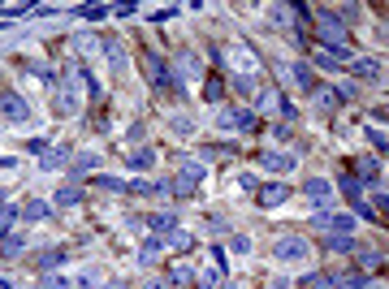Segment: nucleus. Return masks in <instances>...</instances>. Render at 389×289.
Segmentation results:
<instances>
[{"instance_id": "nucleus-31", "label": "nucleus", "mask_w": 389, "mask_h": 289, "mask_svg": "<svg viewBox=\"0 0 389 289\" xmlns=\"http://www.w3.org/2000/svg\"><path fill=\"white\" fill-rule=\"evenodd\" d=\"M186 246H191V233H186V229L165 233V251H186Z\"/></svg>"}, {"instance_id": "nucleus-32", "label": "nucleus", "mask_w": 389, "mask_h": 289, "mask_svg": "<svg viewBox=\"0 0 389 289\" xmlns=\"http://www.w3.org/2000/svg\"><path fill=\"white\" fill-rule=\"evenodd\" d=\"M0 251H5V259H18L26 251V238H22V233H9V238L0 242Z\"/></svg>"}, {"instance_id": "nucleus-38", "label": "nucleus", "mask_w": 389, "mask_h": 289, "mask_svg": "<svg viewBox=\"0 0 389 289\" xmlns=\"http://www.w3.org/2000/svg\"><path fill=\"white\" fill-rule=\"evenodd\" d=\"M78 17H87V22H104V17H109V9H104V5H83V9H78Z\"/></svg>"}, {"instance_id": "nucleus-8", "label": "nucleus", "mask_w": 389, "mask_h": 289, "mask_svg": "<svg viewBox=\"0 0 389 289\" xmlns=\"http://www.w3.org/2000/svg\"><path fill=\"white\" fill-rule=\"evenodd\" d=\"M104 57H109L113 83H125V78H130V57H125V43H121V39H104Z\"/></svg>"}, {"instance_id": "nucleus-2", "label": "nucleus", "mask_w": 389, "mask_h": 289, "mask_svg": "<svg viewBox=\"0 0 389 289\" xmlns=\"http://www.w3.org/2000/svg\"><path fill=\"white\" fill-rule=\"evenodd\" d=\"M273 259L285 264V268H299V264L311 259V246H307V238H299V233H285V238L273 242Z\"/></svg>"}, {"instance_id": "nucleus-25", "label": "nucleus", "mask_w": 389, "mask_h": 289, "mask_svg": "<svg viewBox=\"0 0 389 289\" xmlns=\"http://www.w3.org/2000/svg\"><path fill=\"white\" fill-rule=\"evenodd\" d=\"M329 285H333V289H368V276H363V272H346V276H333V272H329Z\"/></svg>"}, {"instance_id": "nucleus-13", "label": "nucleus", "mask_w": 389, "mask_h": 289, "mask_svg": "<svg viewBox=\"0 0 389 289\" xmlns=\"http://www.w3.org/2000/svg\"><path fill=\"white\" fill-rule=\"evenodd\" d=\"M290 195H294V190L285 186V181H268V186H259V190H255V203H259V207H281Z\"/></svg>"}, {"instance_id": "nucleus-26", "label": "nucleus", "mask_w": 389, "mask_h": 289, "mask_svg": "<svg viewBox=\"0 0 389 289\" xmlns=\"http://www.w3.org/2000/svg\"><path fill=\"white\" fill-rule=\"evenodd\" d=\"M238 113H243V108H225V104H221V108H217V129L238 134Z\"/></svg>"}, {"instance_id": "nucleus-12", "label": "nucleus", "mask_w": 389, "mask_h": 289, "mask_svg": "<svg viewBox=\"0 0 389 289\" xmlns=\"http://www.w3.org/2000/svg\"><path fill=\"white\" fill-rule=\"evenodd\" d=\"M290 78H294V87H299L303 95H316V91H320V83H316V69H311V61H303V57L290 65Z\"/></svg>"}, {"instance_id": "nucleus-28", "label": "nucleus", "mask_w": 389, "mask_h": 289, "mask_svg": "<svg viewBox=\"0 0 389 289\" xmlns=\"http://www.w3.org/2000/svg\"><path fill=\"white\" fill-rule=\"evenodd\" d=\"M363 139H368V143L376 147V155H389V134H385V129H376V125H368V129H363Z\"/></svg>"}, {"instance_id": "nucleus-6", "label": "nucleus", "mask_w": 389, "mask_h": 289, "mask_svg": "<svg viewBox=\"0 0 389 289\" xmlns=\"http://www.w3.org/2000/svg\"><path fill=\"white\" fill-rule=\"evenodd\" d=\"M255 160H259V169H264V173L285 177V173H294V169H299L303 155H299V151H264V155H255Z\"/></svg>"}, {"instance_id": "nucleus-23", "label": "nucleus", "mask_w": 389, "mask_h": 289, "mask_svg": "<svg viewBox=\"0 0 389 289\" xmlns=\"http://www.w3.org/2000/svg\"><path fill=\"white\" fill-rule=\"evenodd\" d=\"M65 259H69V255H65L61 246H57V251H39V259H35V268H39V272L48 276L52 268H61V264H65Z\"/></svg>"}, {"instance_id": "nucleus-22", "label": "nucleus", "mask_w": 389, "mask_h": 289, "mask_svg": "<svg viewBox=\"0 0 389 289\" xmlns=\"http://www.w3.org/2000/svg\"><path fill=\"white\" fill-rule=\"evenodd\" d=\"M125 186H130V181L109 177V173H95V177H91V190H104V195H125Z\"/></svg>"}, {"instance_id": "nucleus-24", "label": "nucleus", "mask_w": 389, "mask_h": 289, "mask_svg": "<svg viewBox=\"0 0 389 289\" xmlns=\"http://www.w3.org/2000/svg\"><path fill=\"white\" fill-rule=\"evenodd\" d=\"M316 104H320V113L337 117V108H342V95H337L333 87H320V91H316Z\"/></svg>"}, {"instance_id": "nucleus-20", "label": "nucleus", "mask_w": 389, "mask_h": 289, "mask_svg": "<svg viewBox=\"0 0 389 289\" xmlns=\"http://www.w3.org/2000/svg\"><path fill=\"white\" fill-rule=\"evenodd\" d=\"M83 199H87V190H83V186H74V181H69V186H61V190H57L52 207H83Z\"/></svg>"}, {"instance_id": "nucleus-37", "label": "nucleus", "mask_w": 389, "mask_h": 289, "mask_svg": "<svg viewBox=\"0 0 389 289\" xmlns=\"http://www.w3.org/2000/svg\"><path fill=\"white\" fill-rule=\"evenodd\" d=\"M381 259H385L381 251H359V268H368V272H376V268H381Z\"/></svg>"}, {"instance_id": "nucleus-42", "label": "nucleus", "mask_w": 389, "mask_h": 289, "mask_svg": "<svg viewBox=\"0 0 389 289\" xmlns=\"http://www.w3.org/2000/svg\"><path fill=\"white\" fill-rule=\"evenodd\" d=\"M372 203H376V212H389V195L376 190V186H372Z\"/></svg>"}, {"instance_id": "nucleus-27", "label": "nucleus", "mask_w": 389, "mask_h": 289, "mask_svg": "<svg viewBox=\"0 0 389 289\" xmlns=\"http://www.w3.org/2000/svg\"><path fill=\"white\" fill-rule=\"evenodd\" d=\"M229 251L238 255V259H247V255L255 251V242H251V233H229Z\"/></svg>"}, {"instance_id": "nucleus-21", "label": "nucleus", "mask_w": 389, "mask_h": 289, "mask_svg": "<svg viewBox=\"0 0 389 289\" xmlns=\"http://www.w3.org/2000/svg\"><path fill=\"white\" fill-rule=\"evenodd\" d=\"M169 134L173 139H191L195 134V117L191 113H169Z\"/></svg>"}, {"instance_id": "nucleus-18", "label": "nucleus", "mask_w": 389, "mask_h": 289, "mask_svg": "<svg viewBox=\"0 0 389 289\" xmlns=\"http://www.w3.org/2000/svg\"><path fill=\"white\" fill-rule=\"evenodd\" d=\"M355 177H359L363 186L372 190V181L381 177V160H376V155H359V164H355Z\"/></svg>"}, {"instance_id": "nucleus-45", "label": "nucleus", "mask_w": 389, "mask_h": 289, "mask_svg": "<svg viewBox=\"0 0 389 289\" xmlns=\"http://www.w3.org/2000/svg\"><path fill=\"white\" fill-rule=\"evenodd\" d=\"M221 289H238V285H233V281H221Z\"/></svg>"}, {"instance_id": "nucleus-36", "label": "nucleus", "mask_w": 389, "mask_h": 289, "mask_svg": "<svg viewBox=\"0 0 389 289\" xmlns=\"http://www.w3.org/2000/svg\"><path fill=\"white\" fill-rule=\"evenodd\" d=\"M320 285H329V272H307V276H299V289H320Z\"/></svg>"}, {"instance_id": "nucleus-3", "label": "nucleus", "mask_w": 389, "mask_h": 289, "mask_svg": "<svg viewBox=\"0 0 389 289\" xmlns=\"http://www.w3.org/2000/svg\"><path fill=\"white\" fill-rule=\"evenodd\" d=\"M311 225L325 229L329 238H342V233H346V238H355V229H359V220L350 212H316V216H311Z\"/></svg>"}, {"instance_id": "nucleus-4", "label": "nucleus", "mask_w": 389, "mask_h": 289, "mask_svg": "<svg viewBox=\"0 0 389 289\" xmlns=\"http://www.w3.org/2000/svg\"><path fill=\"white\" fill-rule=\"evenodd\" d=\"M0 117H5L9 125H26V121H31V104H26L13 87H5V91H0Z\"/></svg>"}, {"instance_id": "nucleus-17", "label": "nucleus", "mask_w": 389, "mask_h": 289, "mask_svg": "<svg viewBox=\"0 0 389 289\" xmlns=\"http://www.w3.org/2000/svg\"><path fill=\"white\" fill-rule=\"evenodd\" d=\"M251 108H255V113H264V117H268L273 108L281 113V95H277V91H273V87L264 83V87H259V91H255V99H251Z\"/></svg>"}, {"instance_id": "nucleus-40", "label": "nucleus", "mask_w": 389, "mask_h": 289, "mask_svg": "<svg viewBox=\"0 0 389 289\" xmlns=\"http://www.w3.org/2000/svg\"><path fill=\"white\" fill-rule=\"evenodd\" d=\"M39 289H69V281H65V276H52V272H48V276L39 281Z\"/></svg>"}, {"instance_id": "nucleus-1", "label": "nucleus", "mask_w": 389, "mask_h": 289, "mask_svg": "<svg viewBox=\"0 0 389 289\" xmlns=\"http://www.w3.org/2000/svg\"><path fill=\"white\" fill-rule=\"evenodd\" d=\"M316 39H320V48H350L346 43V17L337 13V9H316Z\"/></svg>"}, {"instance_id": "nucleus-34", "label": "nucleus", "mask_w": 389, "mask_h": 289, "mask_svg": "<svg viewBox=\"0 0 389 289\" xmlns=\"http://www.w3.org/2000/svg\"><path fill=\"white\" fill-rule=\"evenodd\" d=\"M203 99H207V104H225V83H221V78H207Z\"/></svg>"}, {"instance_id": "nucleus-16", "label": "nucleus", "mask_w": 389, "mask_h": 289, "mask_svg": "<svg viewBox=\"0 0 389 289\" xmlns=\"http://www.w3.org/2000/svg\"><path fill=\"white\" fill-rule=\"evenodd\" d=\"M346 69H350L355 78H363V83H381V78H385V69H381V61H376V57H355Z\"/></svg>"}, {"instance_id": "nucleus-44", "label": "nucleus", "mask_w": 389, "mask_h": 289, "mask_svg": "<svg viewBox=\"0 0 389 289\" xmlns=\"http://www.w3.org/2000/svg\"><path fill=\"white\" fill-rule=\"evenodd\" d=\"M290 134H294V125H285V121H281V125H273V139H290Z\"/></svg>"}, {"instance_id": "nucleus-30", "label": "nucleus", "mask_w": 389, "mask_h": 289, "mask_svg": "<svg viewBox=\"0 0 389 289\" xmlns=\"http://www.w3.org/2000/svg\"><path fill=\"white\" fill-rule=\"evenodd\" d=\"M169 285H173V289H186V285H195V268H186V264H182V268H173V272H169Z\"/></svg>"}, {"instance_id": "nucleus-7", "label": "nucleus", "mask_w": 389, "mask_h": 289, "mask_svg": "<svg viewBox=\"0 0 389 289\" xmlns=\"http://www.w3.org/2000/svg\"><path fill=\"white\" fill-rule=\"evenodd\" d=\"M74 78V73H69ZM69 78H65V83L57 87V99H52V108H57V117H78V113H83V99H78V87L69 83Z\"/></svg>"}, {"instance_id": "nucleus-5", "label": "nucleus", "mask_w": 389, "mask_h": 289, "mask_svg": "<svg viewBox=\"0 0 389 289\" xmlns=\"http://www.w3.org/2000/svg\"><path fill=\"white\" fill-rule=\"evenodd\" d=\"M199 69H203V61H199V52H191V48H182V52H173V78H177V87H182V91L191 87V78H199Z\"/></svg>"}, {"instance_id": "nucleus-39", "label": "nucleus", "mask_w": 389, "mask_h": 289, "mask_svg": "<svg viewBox=\"0 0 389 289\" xmlns=\"http://www.w3.org/2000/svg\"><path fill=\"white\" fill-rule=\"evenodd\" d=\"M143 139H147V125H143V121H135V125L125 129V143H135V147H143Z\"/></svg>"}, {"instance_id": "nucleus-33", "label": "nucleus", "mask_w": 389, "mask_h": 289, "mask_svg": "<svg viewBox=\"0 0 389 289\" xmlns=\"http://www.w3.org/2000/svg\"><path fill=\"white\" fill-rule=\"evenodd\" d=\"M221 276H225L221 268H207V272L195 276V289H221Z\"/></svg>"}, {"instance_id": "nucleus-29", "label": "nucleus", "mask_w": 389, "mask_h": 289, "mask_svg": "<svg viewBox=\"0 0 389 289\" xmlns=\"http://www.w3.org/2000/svg\"><path fill=\"white\" fill-rule=\"evenodd\" d=\"M13 225H18V207H0V242H5L9 238V233H13Z\"/></svg>"}, {"instance_id": "nucleus-14", "label": "nucleus", "mask_w": 389, "mask_h": 289, "mask_svg": "<svg viewBox=\"0 0 389 289\" xmlns=\"http://www.w3.org/2000/svg\"><path fill=\"white\" fill-rule=\"evenodd\" d=\"M69 160H74V151H69L65 143H57V147H48V151L39 155V169H43V173H57V169H69Z\"/></svg>"}, {"instance_id": "nucleus-11", "label": "nucleus", "mask_w": 389, "mask_h": 289, "mask_svg": "<svg viewBox=\"0 0 389 289\" xmlns=\"http://www.w3.org/2000/svg\"><path fill=\"white\" fill-rule=\"evenodd\" d=\"M303 195H307V203H316L320 212H325V203H333V181L329 177H307L303 181Z\"/></svg>"}, {"instance_id": "nucleus-15", "label": "nucleus", "mask_w": 389, "mask_h": 289, "mask_svg": "<svg viewBox=\"0 0 389 289\" xmlns=\"http://www.w3.org/2000/svg\"><path fill=\"white\" fill-rule=\"evenodd\" d=\"M121 160H125V169L130 173H151L156 169V147H135V151H130V155H121Z\"/></svg>"}, {"instance_id": "nucleus-10", "label": "nucleus", "mask_w": 389, "mask_h": 289, "mask_svg": "<svg viewBox=\"0 0 389 289\" xmlns=\"http://www.w3.org/2000/svg\"><path fill=\"white\" fill-rule=\"evenodd\" d=\"M95 164H100V155H95V151H78L74 160H69V169H65V173L74 177V186H83V177H87V181L95 177Z\"/></svg>"}, {"instance_id": "nucleus-46", "label": "nucleus", "mask_w": 389, "mask_h": 289, "mask_svg": "<svg viewBox=\"0 0 389 289\" xmlns=\"http://www.w3.org/2000/svg\"><path fill=\"white\" fill-rule=\"evenodd\" d=\"M0 207H5V195H0Z\"/></svg>"}, {"instance_id": "nucleus-35", "label": "nucleus", "mask_w": 389, "mask_h": 289, "mask_svg": "<svg viewBox=\"0 0 389 289\" xmlns=\"http://www.w3.org/2000/svg\"><path fill=\"white\" fill-rule=\"evenodd\" d=\"M350 251H359V242L346 238V233H342V238H329V255H350Z\"/></svg>"}, {"instance_id": "nucleus-43", "label": "nucleus", "mask_w": 389, "mask_h": 289, "mask_svg": "<svg viewBox=\"0 0 389 289\" xmlns=\"http://www.w3.org/2000/svg\"><path fill=\"white\" fill-rule=\"evenodd\" d=\"M143 289H173V285H169V276H151V281H143Z\"/></svg>"}, {"instance_id": "nucleus-47", "label": "nucleus", "mask_w": 389, "mask_h": 289, "mask_svg": "<svg viewBox=\"0 0 389 289\" xmlns=\"http://www.w3.org/2000/svg\"><path fill=\"white\" fill-rule=\"evenodd\" d=\"M325 289H333V285H325Z\"/></svg>"}, {"instance_id": "nucleus-19", "label": "nucleus", "mask_w": 389, "mask_h": 289, "mask_svg": "<svg viewBox=\"0 0 389 289\" xmlns=\"http://www.w3.org/2000/svg\"><path fill=\"white\" fill-rule=\"evenodd\" d=\"M147 229L156 233V238H165V233H173V229H177V212H169V207H165V212H151Z\"/></svg>"}, {"instance_id": "nucleus-41", "label": "nucleus", "mask_w": 389, "mask_h": 289, "mask_svg": "<svg viewBox=\"0 0 389 289\" xmlns=\"http://www.w3.org/2000/svg\"><path fill=\"white\" fill-rule=\"evenodd\" d=\"M48 151V139H31V143H26V155H43Z\"/></svg>"}, {"instance_id": "nucleus-9", "label": "nucleus", "mask_w": 389, "mask_h": 289, "mask_svg": "<svg viewBox=\"0 0 389 289\" xmlns=\"http://www.w3.org/2000/svg\"><path fill=\"white\" fill-rule=\"evenodd\" d=\"M52 212H57V207H52L48 199H26L18 207V220L22 225H43V220H52Z\"/></svg>"}]
</instances>
